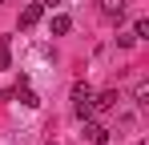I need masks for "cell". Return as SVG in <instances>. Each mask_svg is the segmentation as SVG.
Wrapping results in <instances>:
<instances>
[{
	"instance_id": "7c38bea8",
	"label": "cell",
	"mask_w": 149,
	"mask_h": 145,
	"mask_svg": "<svg viewBox=\"0 0 149 145\" xmlns=\"http://www.w3.org/2000/svg\"><path fill=\"white\" fill-rule=\"evenodd\" d=\"M49 145H56V141H49Z\"/></svg>"
},
{
	"instance_id": "3957f363",
	"label": "cell",
	"mask_w": 149,
	"mask_h": 145,
	"mask_svg": "<svg viewBox=\"0 0 149 145\" xmlns=\"http://www.w3.org/2000/svg\"><path fill=\"white\" fill-rule=\"evenodd\" d=\"M40 16H45V4L36 0V4H28L24 12H20V28H36V24H40Z\"/></svg>"
},
{
	"instance_id": "8fae6325",
	"label": "cell",
	"mask_w": 149,
	"mask_h": 145,
	"mask_svg": "<svg viewBox=\"0 0 149 145\" xmlns=\"http://www.w3.org/2000/svg\"><path fill=\"white\" fill-rule=\"evenodd\" d=\"M40 4H45V8H61L65 0H40Z\"/></svg>"
},
{
	"instance_id": "277c9868",
	"label": "cell",
	"mask_w": 149,
	"mask_h": 145,
	"mask_svg": "<svg viewBox=\"0 0 149 145\" xmlns=\"http://www.w3.org/2000/svg\"><path fill=\"white\" fill-rule=\"evenodd\" d=\"M16 93H20V105H24V109H36V105H40V97H36L32 89H28V77H20V85H16Z\"/></svg>"
},
{
	"instance_id": "8992f818",
	"label": "cell",
	"mask_w": 149,
	"mask_h": 145,
	"mask_svg": "<svg viewBox=\"0 0 149 145\" xmlns=\"http://www.w3.org/2000/svg\"><path fill=\"white\" fill-rule=\"evenodd\" d=\"M117 105V89H109V93H101V97H93V113H109Z\"/></svg>"
},
{
	"instance_id": "6da1fadb",
	"label": "cell",
	"mask_w": 149,
	"mask_h": 145,
	"mask_svg": "<svg viewBox=\"0 0 149 145\" xmlns=\"http://www.w3.org/2000/svg\"><path fill=\"white\" fill-rule=\"evenodd\" d=\"M73 113H77L81 121L93 117V89H89V85H81V81L73 85Z\"/></svg>"
},
{
	"instance_id": "9c48e42d",
	"label": "cell",
	"mask_w": 149,
	"mask_h": 145,
	"mask_svg": "<svg viewBox=\"0 0 149 145\" xmlns=\"http://www.w3.org/2000/svg\"><path fill=\"white\" fill-rule=\"evenodd\" d=\"M133 101H137V105H149V85H145V81L133 89Z\"/></svg>"
},
{
	"instance_id": "52a82bcc",
	"label": "cell",
	"mask_w": 149,
	"mask_h": 145,
	"mask_svg": "<svg viewBox=\"0 0 149 145\" xmlns=\"http://www.w3.org/2000/svg\"><path fill=\"white\" fill-rule=\"evenodd\" d=\"M69 28H73V20H69L65 12H61V16H52V36H65Z\"/></svg>"
},
{
	"instance_id": "7a4b0ae2",
	"label": "cell",
	"mask_w": 149,
	"mask_h": 145,
	"mask_svg": "<svg viewBox=\"0 0 149 145\" xmlns=\"http://www.w3.org/2000/svg\"><path fill=\"white\" fill-rule=\"evenodd\" d=\"M85 137L93 145H109V129L101 125V121H93V117H85Z\"/></svg>"
},
{
	"instance_id": "30bf717a",
	"label": "cell",
	"mask_w": 149,
	"mask_h": 145,
	"mask_svg": "<svg viewBox=\"0 0 149 145\" xmlns=\"http://www.w3.org/2000/svg\"><path fill=\"white\" fill-rule=\"evenodd\" d=\"M133 36H137V40H141V36H149V20H137V24H133Z\"/></svg>"
},
{
	"instance_id": "ba28073f",
	"label": "cell",
	"mask_w": 149,
	"mask_h": 145,
	"mask_svg": "<svg viewBox=\"0 0 149 145\" xmlns=\"http://www.w3.org/2000/svg\"><path fill=\"white\" fill-rule=\"evenodd\" d=\"M12 65V48H8V36L0 40V69H8Z\"/></svg>"
},
{
	"instance_id": "5b68a950",
	"label": "cell",
	"mask_w": 149,
	"mask_h": 145,
	"mask_svg": "<svg viewBox=\"0 0 149 145\" xmlns=\"http://www.w3.org/2000/svg\"><path fill=\"white\" fill-rule=\"evenodd\" d=\"M125 4H129V0H101V12H105L109 20H121V16H125Z\"/></svg>"
}]
</instances>
